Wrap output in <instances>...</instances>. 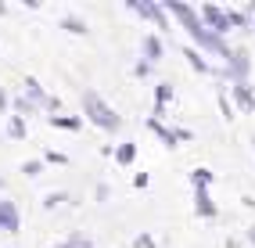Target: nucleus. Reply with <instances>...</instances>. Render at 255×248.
<instances>
[{"mask_svg":"<svg viewBox=\"0 0 255 248\" xmlns=\"http://www.w3.org/2000/svg\"><path fill=\"white\" fill-rule=\"evenodd\" d=\"M22 87H25V97H29V101L36 105L40 112H50V115H61V101H58L54 94H47V90L40 87V79H32V76H25V79H22Z\"/></svg>","mask_w":255,"mask_h":248,"instance_id":"nucleus-3","label":"nucleus"},{"mask_svg":"<svg viewBox=\"0 0 255 248\" xmlns=\"http://www.w3.org/2000/svg\"><path fill=\"white\" fill-rule=\"evenodd\" d=\"M61 29H69V32H76V36H87V22H83L79 18V14H65V18H61Z\"/></svg>","mask_w":255,"mask_h":248,"instance_id":"nucleus-20","label":"nucleus"},{"mask_svg":"<svg viewBox=\"0 0 255 248\" xmlns=\"http://www.w3.org/2000/svg\"><path fill=\"white\" fill-rule=\"evenodd\" d=\"M147 184H151V176H147V173H137V176H133V187H137V191H144Z\"/></svg>","mask_w":255,"mask_h":248,"instance_id":"nucleus-28","label":"nucleus"},{"mask_svg":"<svg viewBox=\"0 0 255 248\" xmlns=\"http://www.w3.org/2000/svg\"><path fill=\"white\" fill-rule=\"evenodd\" d=\"M144 126L151 129V133H155L158 140H162V147H169V151H173V147H180V137H176V129H169L162 119H155V115H147L144 119Z\"/></svg>","mask_w":255,"mask_h":248,"instance_id":"nucleus-10","label":"nucleus"},{"mask_svg":"<svg viewBox=\"0 0 255 248\" xmlns=\"http://www.w3.org/2000/svg\"><path fill=\"white\" fill-rule=\"evenodd\" d=\"M162 7H165V14H173V18L191 32V40L198 43V51L201 54H216V58H223V65L230 61V54H234V47L223 40V36H216V32H209L205 25H201V14H198V7L194 4H183V0H162Z\"/></svg>","mask_w":255,"mask_h":248,"instance_id":"nucleus-1","label":"nucleus"},{"mask_svg":"<svg viewBox=\"0 0 255 248\" xmlns=\"http://www.w3.org/2000/svg\"><path fill=\"white\" fill-rule=\"evenodd\" d=\"M22 230V212L14 202L7 198H0V234H18Z\"/></svg>","mask_w":255,"mask_h":248,"instance_id":"nucleus-8","label":"nucleus"},{"mask_svg":"<svg viewBox=\"0 0 255 248\" xmlns=\"http://www.w3.org/2000/svg\"><path fill=\"white\" fill-rule=\"evenodd\" d=\"M133 76H137V79L151 76V65H147V61H137V65H133Z\"/></svg>","mask_w":255,"mask_h":248,"instance_id":"nucleus-26","label":"nucleus"},{"mask_svg":"<svg viewBox=\"0 0 255 248\" xmlns=\"http://www.w3.org/2000/svg\"><path fill=\"white\" fill-rule=\"evenodd\" d=\"M50 248H65V245H50Z\"/></svg>","mask_w":255,"mask_h":248,"instance_id":"nucleus-33","label":"nucleus"},{"mask_svg":"<svg viewBox=\"0 0 255 248\" xmlns=\"http://www.w3.org/2000/svg\"><path fill=\"white\" fill-rule=\"evenodd\" d=\"M230 105L237 112L252 115L255 112V87H252V83H234V87H230Z\"/></svg>","mask_w":255,"mask_h":248,"instance_id":"nucleus-7","label":"nucleus"},{"mask_svg":"<svg viewBox=\"0 0 255 248\" xmlns=\"http://www.w3.org/2000/svg\"><path fill=\"white\" fill-rule=\"evenodd\" d=\"M219 108H223V119L230 123V119H234V105H230V97H227V94L219 97Z\"/></svg>","mask_w":255,"mask_h":248,"instance_id":"nucleus-24","label":"nucleus"},{"mask_svg":"<svg viewBox=\"0 0 255 248\" xmlns=\"http://www.w3.org/2000/svg\"><path fill=\"white\" fill-rule=\"evenodd\" d=\"M133 248H155V238H151V234H140L137 241H133Z\"/></svg>","mask_w":255,"mask_h":248,"instance_id":"nucleus-27","label":"nucleus"},{"mask_svg":"<svg viewBox=\"0 0 255 248\" xmlns=\"http://www.w3.org/2000/svg\"><path fill=\"white\" fill-rule=\"evenodd\" d=\"M83 115H87V123H94L97 129H105V133H119V129H123V115L97 90H83Z\"/></svg>","mask_w":255,"mask_h":248,"instance_id":"nucleus-2","label":"nucleus"},{"mask_svg":"<svg viewBox=\"0 0 255 248\" xmlns=\"http://www.w3.org/2000/svg\"><path fill=\"white\" fill-rule=\"evenodd\" d=\"M252 147H255V137H252Z\"/></svg>","mask_w":255,"mask_h":248,"instance_id":"nucleus-35","label":"nucleus"},{"mask_svg":"<svg viewBox=\"0 0 255 248\" xmlns=\"http://www.w3.org/2000/svg\"><path fill=\"white\" fill-rule=\"evenodd\" d=\"M183 58L198 76H212V61H205V54H201L198 47H183Z\"/></svg>","mask_w":255,"mask_h":248,"instance_id":"nucleus-12","label":"nucleus"},{"mask_svg":"<svg viewBox=\"0 0 255 248\" xmlns=\"http://www.w3.org/2000/svg\"><path fill=\"white\" fill-rule=\"evenodd\" d=\"M198 14H201V25H205L209 32H216V36H223V40H227V32L234 29V25H230L227 7H219V4H205V7H198Z\"/></svg>","mask_w":255,"mask_h":248,"instance_id":"nucleus-4","label":"nucleus"},{"mask_svg":"<svg viewBox=\"0 0 255 248\" xmlns=\"http://www.w3.org/2000/svg\"><path fill=\"white\" fill-rule=\"evenodd\" d=\"M61 245H65V248H94V241H90L87 234H83V230H72V234L65 238Z\"/></svg>","mask_w":255,"mask_h":248,"instance_id":"nucleus-21","label":"nucleus"},{"mask_svg":"<svg viewBox=\"0 0 255 248\" xmlns=\"http://www.w3.org/2000/svg\"><path fill=\"white\" fill-rule=\"evenodd\" d=\"M43 162H54V165H69V158H65L61 151H47V155H43Z\"/></svg>","mask_w":255,"mask_h":248,"instance_id":"nucleus-25","label":"nucleus"},{"mask_svg":"<svg viewBox=\"0 0 255 248\" xmlns=\"http://www.w3.org/2000/svg\"><path fill=\"white\" fill-rule=\"evenodd\" d=\"M227 14H230V25H234V29H245V32L252 29V11H248V7H245V11L227 7Z\"/></svg>","mask_w":255,"mask_h":248,"instance_id":"nucleus-19","label":"nucleus"},{"mask_svg":"<svg viewBox=\"0 0 255 248\" xmlns=\"http://www.w3.org/2000/svg\"><path fill=\"white\" fill-rule=\"evenodd\" d=\"M230 69V83H248V72H252V54L245 51V47H234V54L227 61Z\"/></svg>","mask_w":255,"mask_h":248,"instance_id":"nucleus-6","label":"nucleus"},{"mask_svg":"<svg viewBox=\"0 0 255 248\" xmlns=\"http://www.w3.org/2000/svg\"><path fill=\"white\" fill-rule=\"evenodd\" d=\"M187 180H191V187H194V191H209V187L216 184V173L205 169V165H198V169L187 173Z\"/></svg>","mask_w":255,"mask_h":248,"instance_id":"nucleus-14","label":"nucleus"},{"mask_svg":"<svg viewBox=\"0 0 255 248\" xmlns=\"http://www.w3.org/2000/svg\"><path fill=\"white\" fill-rule=\"evenodd\" d=\"M65 202H69V194H65V191H54V194L43 198V209H58V205H65Z\"/></svg>","mask_w":255,"mask_h":248,"instance_id":"nucleus-23","label":"nucleus"},{"mask_svg":"<svg viewBox=\"0 0 255 248\" xmlns=\"http://www.w3.org/2000/svg\"><path fill=\"white\" fill-rule=\"evenodd\" d=\"M194 212L201 220H216L219 216V205L212 202V191H194Z\"/></svg>","mask_w":255,"mask_h":248,"instance_id":"nucleus-11","label":"nucleus"},{"mask_svg":"<svg viewBox=\"0 0 255 248\" xmlns=\"http://www.w3.org/2000/svg\"><path fill=\"white\" fill-rule=\"evenodd\" d=\"M169 101H173V83H155V112H151V115H155V119H162Z\"/></svg>","mask_w":255,"mask_h":248,"instance_id":"nucleus-13","label":"nucleus"},{"mask_svg":"<svg viewBox=\"0 0 255 248\" xmlns=\"http://www.w3.org/2000/svg\"><path fill=\"white\" fill-rule=\"evenodd\" d=\"M248 11H252V18H255V4H248Z\"/></svg>","mask_w":255,"mask_h":248,"instance_id":"nucleus-32","label":"nucleus"},{"mask_svg":"<svg viewBox=\"0 0 255 248\" xmlns=\"http://www.w3.org/2000/svg\"><path fill=\"white\" fill-rule=\"evenodd\" d=\"M108 194H112V187H108V184H97V191H94L97 202H108Z\"/></svg>","mask_w":255,"mask_h":248,"instance_id":"nucleus-29","label":"nucleus"},{"mask_svg":"<svg viewBox=\"0 0 255 248\" xmlns=\"http://www.w3.org/2000/svg\"><path fill=\"white\" fill-rule=\"evenodd\" d=\"M47 123L54 129H69V133H76V129H83V115H47Z\"/></svg>","mask_w":255,"mask_h":248,"instance_id":"nucleus-15","label":"nucleus"},{"mask_svg":"<svg viewBox=\"0 0 255 248\" xmlns=\"http://www.w3.org/2000/svg\"><path fill=\"white\" fill-rule=\"evenodd\" d=\"M245 238H248V241H252V245H255V223H252V227H248V230H245Z\"/></svg>","mask_w":255,"mask_h":248,"instance_id":"nucleus-31","label":"nucleus"},{"mask_svg":"<svg viewBox=\"0 0 255 248\" xmlns=\"http://www.w3.org/2000/svg\"><path fill=\"white\" fill-rule=\"evenodd\" d=\"M43 173V158H29V162H22V176H40Z\"/></svg>","mask_w":255,"mask_h":248,"instance_id":"nucleus-22","label":"nucleus"},{"mask_svg":"<svg viewBox=\"0 0 255 248\" xmlns=\"http://www.w3.org/2000/svg\"><path fill=\"white\" fill-rule=\"evenodd\" d=\"M11 112H14V115H22V119H29V115H40V108L32 105L25 94H14V97H11Z\"/></svg>","mask_w":255,"mask_h":248,"instance_id":"nucleus-16","label":"nucleus"},{"mask_svg":"<svg viewBox=\"0 0 255 248\" xmlns=\"http://www.w3.org/2000/svg\"><path fill=\"white\" fill-rule=\"evenodd\" d=\"M7 108H11V97H7L4 87H0V112H7Z\"/></svg>","mask_w":255,"mask_h":248,"instance_id":"nucleus-30","label":"nucleus"},{"mask_svg":"<svg viewBox=\"0 0 255 248\" xmlns=\"http://www.w3.org/2000/svg\"><path fill=\"white\" fill-rule=\"evenodd\" d=\"M0 187H4V176H0Z\"/></svg>","mask_w":255,"mask_h":248,"instance_id":"nucleus-34","label":"nucleus"},{"mask_svg":"<svg viewBox=\"0 0 255 248\" xmlns=\"http://www.w3.org/2000/svg\"><path fill=\"white\" fill-rule=\"evenodd\" d=\"M7 137L11 140H25L29 137V126H25L22 115H7Z\"/></svg>","mask_w":255,"mask_h":248,"instance_id":"nucleus-18","label":"nucleus"},{"mask_svg":"<svg viewBox=\"0 0 255 248\" xmlns=\"http://www.w3.org/2000/svg\"><path fill=\"white\" fill-rule=\"evenodd\" d=\"M140 61H147V65H158L162 58H165V43H162V36L158 32H147V36L140 40Z\"/></svg>","mask_w":255,"mask_h":248,"instance_id":"nucleus-9","label":"nucleus"},{"mask_svg":"<svg viewBox=\"0 0 255 248\" xmlns=\"http://www.w3.org/2000/svg\"><path fill=\"white\" fill-rule=\"evenodd\" d=\"M119 165H133V158H137V144L133 140H123V144H115V155H112Z\"/></svg>","mask_w":255,"mask_h":248,"instance_id":"nucleus-17","label":"nucleus"},{"mask_svg":"<svg viewBox=\"0 0 255 248\" xmlns=\"http://www.w3.org/2000/svg\"><path fill=\"white\" fill-rule=\"evenodd\" d=\"M126 7H129L133 14H140V18L155 22L158 29H169V14H165L162 4H155V0H126Z\"/></svg>","mask_w":255,"mask_h":248,"instance_id":"nucleus-5","label":"nucleus"}]
</instances>
